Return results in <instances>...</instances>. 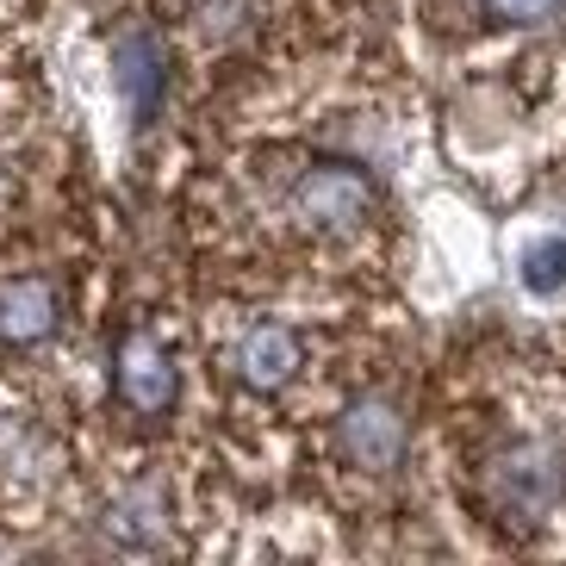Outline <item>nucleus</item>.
Here are the masks:
<instances>
[{
    "label": "nucleus",
    "instance_id": "f257e3e1",
    "mask_svg": "<svg viewBox=\"0 0 566 566\" xmlns=\"http://www.w3.org/2000/svg\"><path fill=\"white\" fill-rule=\"evenodd\" d=\"M485 499L504 523H548L566 504V454L542 436H523V442H504L492 461H485Z\"/></svg>",
    "mask_w": 566,
    "mask_h": 566
},
{
    "label": "nucleus",
    "instance_id": "f03ea898",
    "mask_svg": "<svg viewBox=\"0 0 566 566\" xmlns=\"http://www.w3.org/2000/svg\"><path fill=\"white\" fill-rule=\"evenodd\" d=\"M293 218L317 237H355L374 218V181L355 163H312L293 181Z\"/></svg>",
    "mask_w": 566,
    "mask_h": 566
},
{
    "label": "nucleus",
    "instance_id": "7ed1b4c3",
    "mask_svg": "<svg viewBox=\"0 0 566 566\" xmlns=\"http://www.w3.org/2000/svg\"><path fill=\"white\" fill-rule=\"evenodd\" d=\"M331 449L349 467H361V473H392L405 461V411L392 399H380V392L343 405V417L331 430Z\"/></svg>",
    "mask_w": 566,
    "mask_h": 566
},
{
    "label": "nucleus",
    "instance_id": "20e7f679",
    "mask_svg": "<svg viewBox=\"0 0 566 566\" xmlns=\"http://www.w3.org/2000/svg\"><path fill=\"white\" fill-rule=\"evenodd\" d=\"M113 380H118V399L132 405L137 417H163L168 405H175V392H181V380H175V355H168L150 331H132L125 343H118Z\"/></svg>",
    "mask_w": 566,
    "mask_h": 566
},
{
    "label": "nucleus",
    "instance_id": "39448f33",
    "mask_svg": "<svg viewBox=\"0 0 566 566\" xmlns=\"http://www.w3.org/2000/svg\"><path fill=\"white\" fill-rule=\"evenodd\" d=\"M231 367H237V380L250 386V392H281V386H293V374L305 367V343H300L293 324L262 317V324H250V331L237 336Z\"/></svg>",
    "mask_w": 566,
    "mask_h": 566
},
{
    "label": "nucleus",
    "instance_id": "423d86ee",
    "mask_svg": "<svg viewBox=\"0 0 566 566\" xmlns=\"http://www.w3.org/2000/svg\"><path fill=\"white\" fill-rule=\"evenodd\" d=\"M56 286L38 281V274H25V281H7L0 286V343H44V336L56 331Z\"/></svg>",
    "mask_w": 566,
    "mask_h": 566
},
{
    "label": "nucleus",
    "instance_id": "0eeeda50",
    "mask_svg": "<svg viewBox=\"0 0 566 566\" xmlns=\"http://www.w3.org/2000/svg\"><path fill=\"white\" fill-rule=\"evenodd\" d=\"M156 530H163V492H156V485H132V492H118L113 511H106V535L125 542V548H150Z\"/></svg>",
    "mask_w": 566,
    "mask_h": 566
},
{
    "label": "nucleus",
    "instance_id": "6e6552de",
    "mask_svg": "<svg viewBox=\"0 0 566 566\" xmlns=\"http://www.w3.org/2000/svg\"><path fill=\"white\" fill-rule=\"evenodd\" d=\"M118 75H125V94H132L137 113H150L156 94H163V51H156L144 32L125 38V51H118Z\"/></svg>",
    "mask_w": 566,
    "mask_h": 566
},
{
    "label": "nucleus",
    "instance_id": "1a4fd4ad",
    "mask_svg": "<svg viewBox=\"0 0 566 566\" xmlns=\"http://www.w3.org/2000/svg\"><path fill=\"white\" fill-rule=\"evenodd\" d=\"M523 281H530L535 293H560L566 286V237H548V243H535V250L523 255Z\"/></svg>",
    "mask_w": 566,
    "mask_h": 566
},
{
    "label": "nucleus",
    "instance_id": "9d476101",
    "mask_svg": "<svg viewBox=\"0 0 566 566\" xmlns=\"http://www.w3.org/2000/svg\"><path fill=\"white\" fill-rule=\"evenodd\" d=\"M566 0H485V13L511 19V25H535V19H554Z\"/></svg>",
    "mask_w": 566,
    "mask_h": 566
}]
</instances>
